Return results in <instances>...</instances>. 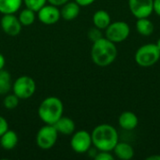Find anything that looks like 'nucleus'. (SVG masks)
Listing matches in <instances>:
<instances>
[{"label":"nucleus","instance_id":"obj_1","mask_svg":"<svg viewBox=\"0 0 160 160\" xmlns=\"http://www.w3.org/2000/svg\"><path fill=\"white\" fill-rule=\"evenodd\" d=\"M118 54L116 44L107 38H101L93 42L91 48V58L95 65L98 67H108L112 65Z\"/></svg>","mask_w":160,"mask_h":160},{"label":"nucleus","instance_id":"obj_2","mask_svg":"<svg viewBox=\"0 0 160 160\" xmlns=\"http://www.w3.org/2000/svg\"><path fill=\"white\" fill-rule=\"evenodd\" d=\"M92 142L98 151L112 152L119 142L117 130L111 125L101 124L96 127L92 133Z\"/></svg>","mask_w":160,"mask_h":160},{"label":"nucleus","instance_id":"obj_3","mask_svg":"<svg viewBox=\"0 0 160 160\" xmlns=\"http://www.w3.org/2000/svg\"><path fill=\"white\" fill-rule=\"evenodd\" d=\"M63 102L56 97H49L43 99L38 110L40 120L48 125H54L63 116Z\"/></svg>","mask_w":160,"mask_h":160},{"label":"nucleus","instance_id":"obj_4","mask_svg":"<svg viewBox=\"0 0 160 160\" xmlns=\"http://www.w3.org/2000/svg\"><path fill=\"white\" fill-rule=\"evenodd\" d=\"M135 62L142 68H150L160 59V51L157 44L147 43L141 46L135 52Z\"/></svg>","mask_w":160,"mask_h":160},{"label":"nucleus","instance_id":"obj_5","mask_svg":"<svg viewBox=\"0 0 160 160\" xmlns=\"http://www.w3.org/2000/svg\"><path fill=\"white\" fill-rule=\"evenodd\" d=\"M58 131L53 125L45 124L37 133V145L43 150H49L54 146L58 138Z\"/></svg>","mask_w":160,"mask_h":160},{"label":"nucleus","instance_id":"obj_6","mask_svg":"<svg viewBox=\"0 0 160 160\" xmlns=\"http://www.w3.org/2000/svg\"><path fill=\"white\" fill-rule=\"evenodd\" d=\"M130 34V27L128 22L117 21L111 22L105 29V38L113 43H121L125 41Z\"/></svg>","mask_w":160,"mask_h":160},{"label":"nucleus","instance_id":"obj_7","mask_svg":"<svg viewBox=\"0 0 160 160\" xmlns=\"http://www.w3.org/2000/svg\"><path fill=\"white\" fill-rule=\"evenodd\" d=\"M12 91L20 99H27L35 94L36 82L29 76H21L13 82Z\"/></svg>","mask_w":160,"mask_h":160},{"label":"nucleus","instance_id":"obj_8","mask_svg":"<svg viewBox=\"0 0 160 160\" xmlns=\"http://www.w3.org/2000/svg\"><path fill=\"white\" fill-rule=\"evenodd\" d=\"M93 145L91 133L86 130H79L73 133L70 140L71 149L77 154L87 153Z\"/></svg>","mask_w":160,"mask_h":160},{"label":"nucleus","instance_id":"obj_9","mask_svg":"<svg viewBox=\"0 0 160 160\" xmlns=\"http://www.w3.org/2000/svg\"><path fill=\"white\" fill-rule=\"evenodd\" d=\"M128 8L135 18H149L154 12V0H128Z\"/></svg>","mask_w":160,"mask_h":160},{"label":"nucleus","instance_id":"obj_10","mask_svg":"<svg viewBox=\"0 0 160 160\" xmlns=\"http://www.w3.org/2000/svg\"><path fill=\"white\" fill-rule=\"evenodd\" d=\"M0 26L2 30L10 37L18 36L22 31V23L18 17L12 14H3L0 20Z\"/></svg>","mask_w":160,"mask_h":160},{"label":"nucleus","instance_id":"obj_11","mask_svg":"<svg viewBox=\"0 0 160 160\" xmlns=\"http://www.w3.org/2000/svg\"><path fill=\"white\" fill-rule=\"evenodd\" d=\"M61 14L60 9L58 7L50 5H44L38 11V20L47 25L54 24L60 20Z\"/></svg>","mask_w":160,"mask_h":160},{"label":"nucleus","instance_id":"obj_12","mask_svg":"<svg viewBox=\"0 0 160 160\" xmlns=\"http://www.w3.org/2000/svg\"><path fill=\"white\" fill-rule=\"evenodd\" d=\"M118 123L121 128L125 130H133L139 125V118L134 112L127 111L120 114Z\"/></svg>","mask_w":160,"mask_h":160},{"label":"nucleus","instance_id":"obj_13","mask_svg":"<svg viewBox=\"0 0 160 160\" xmlns=\"http://www.w3.org/2000/svg\"><path fill=\"white\" fill-rule=\"evenodd\" d=\"M80 8L81 6L74 2H67L62 6V8L60 9L61 18H63L66 21H72L78 17L80 14Z\"/></svg>","mask_w":160,"mask_h":160},{"label":"nucleus","instance_id":"obj_14","mask_svg":"<svg viewBox=\"0 0 160 160\" xmlns=\"http://www.w3.org/2000/svg\"><path fill=\"white\" fill-rule=\"evenodd\" d=\"M112 151L114 153V156L121 160L131 159V158H133L134 154H135L133 147L128 142H118V143L115 145V147L113 148Z\"/></svg>","mask_w":160,"mask_h":160},{"label":"nucleus","instance_id":"obj_15","mask_svg":"<svg viewBox=\"0 0 160 160\" xmlns=\"http://www.w3.org/2000/svg\"><path fill=\"white\" fill-rule=\"evenodd\" d=\"M54 128L59 134L62 135H71L75 132V123L69 117L62 116L54 125Z\"/></svg>","mask_w":160,"mask_h":160},{"label":"nucleus","instance_id":"obj_16","mask_svg":"<svg viewBox=\"0 0 160 160\" xmlns=\"http://www.w3.org/2000/svg\"><path fill=\"white\" fill-rule=\"evenodd\" d=\"M111 22H112L111 15L109 14V12H107L104 9L97 10L93 15V23H94V25L96 27L101 29V30L106 29Z\"/></svg>","mask_w":160,"mask_h":160},{"label":"nucleus","instance_id":"obj_17","mask_svg":"<svg viewBox=\"0 0 160 160\" xmlns=\"http://www.w3.org/2000/svg\"><path fill=\"white\" fill-rule=\"evenodd\" d=\"M18 143V136L13 130L8 129L0 137V144L5 150H12Z\"/></svg>","mask_w":160,"mask_h":160},{"label":"nucleus","instance_id":"obj_18","mask_svg":"<svg viewBox=\"0 0 160 160\" xmlns=\"http://www.w3.org/2000/svg\"><path fill=\"white\" fill-rule=\"evenodd\" d=\"M136 30L140 35L143 37H149L153 34L155 30V25L153 22L148 18H141V19H137Z\"/></svg>","mask_w":160,"mask_h":160},{"label":"nucleus","instance_id":"obj_19","mask_svg":"<svg viewBox=\"0 0 160 160\" xmlns=\"http://www.w3.org/2000/svg\"><path fill=\"white\" fill-rule=\"evenodd\" d=\"M22 4V0H0V13L12 14L17 12Z\"/></svg>","mask_w":160,"mask_h":160},{"label":"nucleus","instance_id":"obj_20","mask_svg":"<svg viewBox=\"0 0 160 160\" xmlns=\"http://www.w3.org/2000/svg\"><path fill=\"white\" fill-rule=\"evenodd\" d=\"M12 84H11V77L10 74L7 71L1 69L0 70V95L4 96L7 95L9 90L11 89Z\"/></svg>","mask_w":160,"mask_h":160},{"label":"nucleus","instance_id":"obj_21","mask_svg":"<svg viewBox=\"0 0 160 160\" xmlns=\"http://www.w3.org/2000/svg\"><path fill=\"white\" fill-rule=\"evenodd\" d=\"M18 18L22 26H29L34 23L35 19H36V14H35L34 10H32L28 8H25L21 10Z\"/></svg>","mask_w":160,"mask_h":160},{"label":"nucleus","instance_id":"obj_22","mask_svg":"<svg viewBox=\"0 0 160 160\" xmlns=\"http://www.w3.org/2000/svg\"><path fill=\"white\" fill-rule=\"evenodd\" d=\"M19 98L14 95V94H11V95H6L5 98H4V101H3V104H4V107L8 110H13L15 108H17L18 104H19Z\"/></svg>","mask_w":160,"mask_h":160},{"label":"nucleus","instance_id":"obj_23","mask_svg":"<svg viewBox=\"0 0 160 160\" xmlns=\"http://www.w3.org/2000/svg\"><path fill=\"white\" fill-rule=\"evenodd\" d=\"M25 7L38 12L44 5H46L47 0H22Z\"/></svg>","mask_w":160,"mask_h":160},{"label":"nucleus","instance_id":"obj_24","mask_svg":"<svg viewBox=\"0 0 160 160\" xmlns=\"http://www.w3.org/2000/svg\"><path fill=\"white\" fill-rule=\"evenodd\" d=\"M88 38L89 39L92 41V42H95L97 41L98 39L103 38L102 37V33H101V29L98 28V27H94V28H91L88 32Z\"/></svg>","mask_w":160,"mask_h":160},{"label":"nucleus","instance_id":"obj_25","mask_svg":"<svg viewBox=\"0 0 160 160\" xmlns=\"http://www.w3.org/2000/svg\"><path fill=\"white\" fill-rule=\"evenodd\" d=\"M96 160H113L114 156L108 151H98L94 158Z\"/></svg>","mask_w":160,"mask_h":160},{"label":"nucleus","instance_id":"obj_26","mask_svg":"<svg viewBox=\"0 0 160 160\" xmlns=\"http://www.w3.org/2000/svg\"><path fill=\"white\" fill-rule=\"evenodd\" d=\"M8 129V121L0 115V137Z\"/></svg>","mask_w":160,"mask_h":160},{"label":"nucleus","instance_id":"obj_27","mask_svg":"<svg viewBox=\"0 0 160 160\" xmlns=\"http://www.w3.org/2000/svg\"><path fill=\"white\" fill-rule=\"evenodd\" d=\"M69 0H47V2H49L50 4L56 6V7H60L63 6L64 4H66L67 2H68Z\"/></svg>","mask_w":160,"mask_h":160},{"label":"nucleus","instance_id":"obj_28","mask_svg":"<svg viewBox=\"0 0 160 160\" xmlns=\"http://www.w3.org/2000/svg\"><path fill=\"white\" fill-rule=\"evenodd\" d=\"M96 0H75L76 3H78L81 7H87L93 4Z\"/></svg>","mask_w":160,"mask_h":160},{"label":"nucleus","instance_id":"obj_29","mask_svg":"<svg viewBox=\"0 0 160 160\" xmlns=\"http://www.w3.org/2000/svg\"><path fill=\"white\" fill-rule=\"evenodd\" d=\"M154 12L160 16V0H154Z\"/></svg>","mask_w":160,"mask_h":160},{"label":"nucleus","instance_id":"obj_30","mask_svg":"<svg viewBox=\"0 0 160 160\" xmlns=\"http://www.w3.org/2000/svg\"><path fill=\"white\" fill-rule=\"evenodd\" d=\"M5 67V57L3 56L2 53H0V70L3 69Z\"/></svg>","mask_w":160,"mask_h":160},{"label":"nucleus","instance_id":"obj_31","mask_svg":"<svg viewBox=\"0 0 160 160\" xmlns=\"http://www.w3.org/2000/svg\"><path fill=\"white\" fill-rule=\"evenodd\" d=\"M147 160H160V156L159 155H155V156L148 157Z\"/></svg>","mask_w":160,"mask_h":160},{"label":"nucleus","instance_id":"obj_32","mask_svg":"<svg viewBox=\"0 0 160 160\" xmlns=\"http://www.w3.org/2000/svg\"><path fill=\"white\" fill-rule=\"evenodd\" d=\"M156 44H157L158 48L159 49V51H160V38H158V41H157V43H156Z\"/></svg>","mask_w":160,"mask_h":160}]
</instances>
